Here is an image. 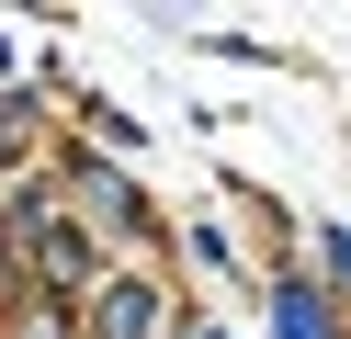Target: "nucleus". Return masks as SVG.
<instances>
[{"instance_id": "obj_1", "label": "nucleus", "mask_w": 351, "mask_h": 339, "mask_svg": "<svg viewBox=\"0 0 351 339\" xmlns=\"http://www.w3.org/2000/svg\"><path fill=\"white\" fill-rule=\"evenodd\" d=\"M272 328H283V339H340V316H328L317 283H283V294H272Z\"/></svg>"}, {"instance_id": "obj_4", "label": "nucleus", "mask_w": 351, "mask_h": 339, "mask_svg": "<svg viewBox=\"0 0 351 339\" xmlns=\"http://www.w3.org/2000/svg\"><path fill=\"white\" fill-rule=\"evenodd\" d=\"M0 271H12V238H0Z\"/></svg>"}, {"instance_id": "obj_3", "label": "nucleus", "mask_w": 351, "mask_h": 339, "mask_svg": "<svg viewBox=\"0 0 351 339\" xmlns=\"http://www.w3.org/2000/svg\"><path fill=\"white\" fill-rule=\"evenodd\" d=\"M12 339H69V316H57V305H23V328H12Z\"/></svg>"}, {"instance_id": "obj_2", "label": "nucleus", "mask_w": 351, "mask_h": 339, "mask_svg": "<svg viewBox=\"0 0 351 339\" xmlns=\"http://www.w3.org/2000/svg\"><path fill=\"white\" fill-rule=\"evenodd\" d=\"M147 316H159L147 283H114V294H102V339H147Z\"/></svg>"}]
</instances>
